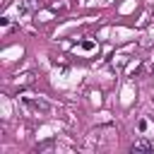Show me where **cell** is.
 Segmentation results:
<instances>
[{
  "label": "cell",
  "instance_id": "6da1fadb",
  "mask_svg": "<svg viewBox=\"0 0 154 154\" xmlns=\"http://www.w3.org/2000/svg\"><path fill=\"white\" fill-rule=\"evenodd\" d=\"M22 106L31 113V116H46L51 113V103L41 96H22Z\"/></svg>",
  "mask_w": 154,
  "mask_h": 154
},
{
  "label": "cell",
  "instance_id": "7a4b0ae2",
  "mask_svg": "<svg viewBox=\"0 0 154 154\" xmlns=\"http://www.w3.org/2000/svg\"><path fill=\"white\" fill-rule=\"evenodd\" d=\"M101 132H103V128H99V130H94V132L89 135V140H87V142H89V147H91V149H94V147H96V149H103V147H108V144L113 142L116 130H113L111 135H101Z\"/></svg>",
  "mask_w": 154,
  "mask_h": 154
},
{
  "label": "cell",
  "instance_id": "3957f363",
  "mask_svg": "<svg viewBox=\"0 0 154 154\" xmlns=\"http://www.w3.org/2000/svg\"><path fill=\"white\" fill-rule=\"evenodd\" d=\"M132 152H154V142L152 140H147V137H140V140H135L132 142V147H130Z\"/></svg>",
  "mask_w": 154,
  "mask_h": 154
},
{
  "label": "cell",
  "instance_id": "277c9868",
  "mask_svg": "<svg viewBox=\"0 0 154 154\" xmlns=\"http://www.w3.org/2000/svg\"><path fill=\"white\" fill-rule=\"evenodd\" d=\"M31 10H34V0H19L17 2V12L19 14H29Z\"/></svg>",
  "mask_w": 154,
  "mask_h": 154
},
{
  "label": "cell",
  "instance_id": "5b68a950",
  "mask_svg": "<svg viewBox=\"0 0 154 154\" xmlns=\"http://www.w3.org/2000/svg\"><path fill=\"white\" fill-rule=\"evenodd\" d=\"M79 48H82V51H91V48H94V43H91V41H82V43H79Z\"/></svg>",
  "mask_w": 154,
  "mask_h": 154
},
{
  "label": "cell",
  "instance_id": "8992f818",
  "mask_svg": "<svg viewBox=\"0 0 154 154\" xmlns=\"http://www.w3.org/2000/svg\"><path fill=\"white\" fill-rule=\"evenodd\" d=\"M137 128H140V130L144 132V130H147V120H140V123H137Z\"/></svg>",
  "mask_w": 154,
  "mask_h": 154
}]
</instances>
